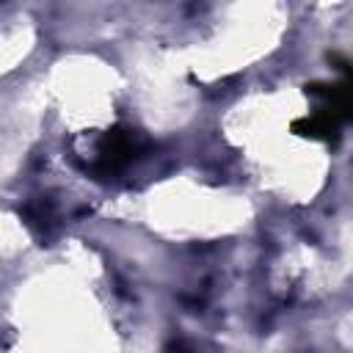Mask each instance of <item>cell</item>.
<instances>
[{"label": "cell", "instance_id": "cell-5", "mask_svg": "<svg viewBox=\"0 0 353 353\" xmlns=\"http://www.w3.org/2000/svg\"><path fill=\"white\" fill-rule=\"evenodd\" d=\"M163 353H193V350H190L185 342L174 339V342H168V345H165V350H163Z\"/></svg>", "mask_w": 353, "mask_h": 353}, {"label": "cell", "instance_id": "cell-1", "mask_svg": "<svg viewBox=\"0 0 353 353\" xmlns=\"http://www.w3.org/2000/svg\"><path fill=\"white\" fill-rule=\"evenodd\" d=\"M146 149H149V141L141 130L116 124L99 135L88 171L97 176H113V174L124 171L127 165H132L135 160H141L146 154Z\"/></svg>", "mask_w": 353, "mask_h": 353}, {"label": "cell", "instance_id": "cell-4", "mask_svg": "<svg viewBox=\"0 0 353 353\" xmlns=\"http://www.w3.org/2000/svg\"><path fill=\"white\" fill-rule=\"evenodd\" d=\"M22 215H25L28 226L36 229V232L44 234V237H47L50 229L55 226V210H52V204H50L47 199H36V201L25 204V207H22Z\"/></svg>", "mask_w": 353, "mask_h": 353}, {"label": "cell", "instance_id": "cell-2", "mask_svg": "<svg viewBox=\"0 0 353 353\" xmlns=\"http://www.w3.org/2000/svg\"><path fill=\"white\" fill-rule=\"evenodd\" d=\"M306 94L314 97L323 110H331L342 121H350L353 110H350V83L347 80H339V83H309Z\"/></svg>", "mask_w": 353, "mask_h": 353}, {"label": "cell", "instance_id": "cell-3", "mask_svg": "<svg viewBox=\"0 0 353 353\" xmlns=\"http://www.w3.org/2000/svg\"><path fill=\"white\" fill-rule=\"evenodd\" d=\"M345 124H347V121H342V119L334 116L331 110L317 108L314 113H309V116L292 121V132H298V135H303V138H312V141H328V143H331V141L339 138V132H342Z\"/></svg>", "mask_w": 353, "mask_h": 353}]
</instances>
